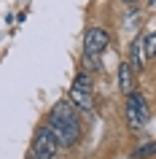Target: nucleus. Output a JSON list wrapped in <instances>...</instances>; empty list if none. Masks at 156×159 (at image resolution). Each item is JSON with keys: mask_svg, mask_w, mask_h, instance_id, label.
Listing matches in <instances>:
<instances>
[{"mask_svg": "<svg viewBox=\"0 0 156 159\" xmlns=\"http://www.w3.org/2000/svg\"><path fill=\"white\" fill-rule=\"evenodd\" d=\"M148 105H145V97L140 92H135L132 89L129 94H127V121H129V127H135V129H140V127H145L148 121Z\"/></svg>", "mask_w": 156, "mask_h": 159, "instance_id": "obj_3", "label": "nucleus"}, {"mask_svg": "<svg viewBox=\"0 0 156 159\" xmlns=\"http://www.w3.org/2000/svg\"><path fill=\"white\" fill-rule=\"evenodd\" d=\"M132 70H135V67H132L129 62H121V65H118V89H121L124 94L132 92Z\"/></svg>", "mask_w": 156, "mask_h": 159, "instance_id": "obj_7", "label": "nucleus"}, {"mask_svg": "<svg viewBox=\"0 0 156 159\" xmlns=\"http://www.w3.org/2000/svg\"><path fill=\"white\" fill-rule=\"evenodd\" d=\"M83 67H86V70H91V73H100V70H102L100 54H83Z\"/></svg>", "mask_w": 156, "mask_h": 159, "instance_id": "obj_9", "label": "nucleus"}, {"mask_svg": "<svg viewBox=\"0 0 156 159\" xmlns=\"http://www.w3.org/2000/svg\"><path fill=\"white\" fill-rule=\"evenodd\" d=\"M46 127L54 132V138L59 140V146H65V148H70V146H75V143L81 140V121H78L75 105L70 100L54 102Z\"/></svg>", "mask_w": 156, "mask_h": 159, "instance_id": "obj_1", "label": "nucleus"}, {"mask_svg": "<svg viewBox=\"0 0 156 159\" xmlns=\"http://www.w3.org/2000/svg\"><path fill=\"white\" fill-rule=\"evenodd\" d=\"M110 46V33L102 27H89L83 35V54H102Z\"/></svg>", "mask_w": 156, "mask_h": 159, "instance_id": "obj_5", "label": "nucleus"}, {"mask_svg": "<svg viewBox=\"0 0 156 159\" xmlns=\"http://www.w3.org/2000/svg\"><path fill=\"white\" fill-rule=\"evenodd\" d=\"M70 102H73L78 111H89L94 105V84L86 73H78L73 78V86H70Z\"/></svg>", "mask_w": 156, "mask_h": 159, "instance_id": "obj_2", "label": "nucleus"}, {"mask_svg": "<svg viewBox=\"0 0 156 159\" xmlns=\"http://www.w3.org/2000/svg\"><path fill=\"white\" fill-rule=\"evenodd\" d=\"M148 3H151V6H154V8H156V0H148Z\"/></svg>", "mask_w": 156, "mask_h": 159, "instance_id": "obj_11", "label": "nucleus"}, {"mask_svg": "<svg viewBox=\"0 0 156 159\" xmlns=\"http://www.w3.org/2000/svg\"><path fill=\"white\" fill-rule=\"evenodd\" d=\"M121 3H135V0H121Z\"/></svg>", "mask_w": 156, "mask_h": 159, "instance_id": "obj_12", "label": "nucleus"}, {"mask_svg": "<svg viewBox=\"0 0 156 159\" xmlns=\"http://www.w3.org/2000/svg\"><path fill=\"white\" fill-rule=\"evenodd\" d=\"M129 57H132V62L129 65L135 67V70H143L145 67V49H143V38H137V41L132 43V49H129Z\"/></svg>", "mask_w": 156, "mask_h": 159, "instance_id": "obj_6", "label": "nucleus"}, {"mask_svg": "<svg viewBox=\"0 0 156 159\" xmlns=\"http://www.w3.org/2000/svg\"><path fill=\"white\" fill-rule=\"evenodd\" d=\"M151 157H156V143H145V146L135 148V154H132V159H151Z\"/></svg>", "mask_w": 156, "mask_h": 159, "instance_id": "obj_8", "label": "nucleus"}, {"mask_svg": "<svg viewBox=\"0 0 156 159\" xmlns=\"http://www.w3.org/2000/svg\"><path fill=\"white\" fill-rule=\"evenodd\" d=\"M143 49H145V57H148V59L156 57V30H154L151 35H145V38H143Z\"/></svg>", "mask_w": 156, "mask_h": 159, "instance_id": "obj_10", "label": "nucleus"}, {"mask_svg": "<svg viewBox=\"0 0 156 159\" xmlns=\"http://www.w3.org/2000/svg\"><path fill=\"white\" fill-rule=\"evenodd\" d=\"M59 148H62V146H59V140L54 138V132H51L49 127H41V129L35 132V138H33V154L35 157H41V159L57 157Z\"/></svg>", "mask_w": 156, "mask_h": 159, "instance_id": "obj_4", "label": "nucleus"}]
</instances>
